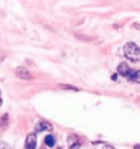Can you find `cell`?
I'll use <instances>...</instances> for the list:
<instances>
[{
    "mask_svg": "<svg viewBox=\"0 0 140 149\" xmlns=\"http://www.w3.org/2000/svg\"><path fill=\"white\" fill-rule=\"evenodd\" d=\"M45 143L49 147H53L54 144H55V139L52 135H48L45 138Z\"/></svg>",
    "mask_w": 140,
    "mask_h": 149,
    "instance_id": "7",
    "label": "cell"
},
{
    "mask_svg": "<svg viewBox=\"0 0 140 149\" xmlns=\"http://www.w3.org/2000/svg\"><path fill=\"white\" fill-rule=\"evenodd\" d=\"M61 87H63L64 89H70V90H75V91H78V89L71 87V86H67V85H61Z\"/></svg>",
    "mask_w": 140,
    "mask_h": 149,
    "instance_id": "10",
    "label": "cell"
},
{
    "mask_svg": "<svg viewBox=\"0 0 140 149\" xmlns=\"http://www.w3.org/2000/svg\"><path fill=\"white\" fill-rule=\"evenodd\" d=\"M8 120H9V118H8V114L3 115L1 118H0V127H6L8 124Z\"/></svg>",
    "mask_w": 140,
    "mask_h": 149,
    "instance_id": "8",
    "label": "cell"
},
{
    "mask_svg": "<svg viewBox=\"0 0 140 149\" xmlns=\"http://www.w3.org/2000/svg\"><path fill=\"white\" fill-rule=\"evenodd\" d=\"M0 149H11V148L7 143L0 141Z\"/></svg>",
    "mask_w": 140,
    "mask_h": 149,
    "instance_id": "9",
    "label": "cell"
},
{
    "mask_svg": "<svg viewBox=\"0 0 140 149\" xmlns=\"http://www.w3.org/2000/svg\"><path fill=\"white\" fill-rule=\"evenodd\" d=\"M59 149H61V148H59Z\"/></svg>",
    "mask_w": 140,
    "mask_h": 149,
    "instance_id": "14",
    "label": "cell"
},
{
    "mask_svg": "<svg viewBox=\"0 0 140 149\" xmlns=\"http://www.w3.org/2000/svg\"><path fill=\"white\" fill-rule=\"evenodd\" d=\"M118 72L119 73V74H121L122 77H129L131 74H132V73H133L134 71L129 67V65H128L126 62H122V63H120L118 65Z\"/></svg>",
    "mask_w": 140,
    "mask_h": 149,
    "instance_id": "5",
    "label": "cell"
},
{
    "mask_svg": "<svg viewBox=\"0 0 140 149\" xmlns=\"http://www.w3.org/2000/svg\"><path fill=\"white\" fill-rule=\"evenodd\" d=\"M15 76L20 79H24V80H29L32 78V74L27 68L20 66L15 70Z\"/></svg>",
    "mask_w": 140,
    "mask_h": 149,
    "instance_id": "2",
    "label": "cell"
},
{
    "mask_svg": "<svg viewBox=\"0 0 140 149\" xmlns=\"http://www.w3.org/2000/svg\"><path fill=\"white\" fill-rule=\"evenodd\" d=\"M67 143L69 149H79L80 147L79 137L76 134H70L67 138Z\"/></svg>",
    "mask_w": 140,
    "mask_h": 149,
    "instance_id": "4",
    "label": "cell"
},
{
    "mask_svg": "<svg viewBox=\"0 0 140 149\" xmlns=\"http://www.w3.org/2000/svg\"><path fill=\"white\" fill-rule=\"evenodd\" d=\"M124 55L126 56L127 58H129L130 61H138L140 58V50L136 44L134 42H127L124 45Z\"/></svg>",
    "mask_w": 140,
    "mask_h": 149,
    "instance_id": "1",
    "label": "cell"
},
{
    "mask_svg": "<svg viewBox=\"0 0 140 149\" xmlns=\"http://www.w3.org/2000/svg\"><path fill=\"white\" fill-rule=\"evenodd\" d=\"M106 149H116L115 147H113V146H106Z\"/></svg>",
    "mask_w": 140,
    "mask_h": 149,
    "instance_id": "12",
    "label": "cell"
},
{
    "mask_svg": "<svg viewBox=\"0 0 140 149\" xmlns=\"http://www.w3.org/2000/svg\"><path fill=\"white\" fill-rule=\"evenodd\" d=\"M52 129V125L45 122V121H41V122H38L35 125V131L37 133H40L46 130H51Z\"/></svg>",
    "mask_w": 140,
    "mask_h": 149,
    "instance_id": "6",
    "label": "cell"
},
{
    "mask_svg": "<svg viewBox=\"0 0 140 149\" xmlns=\"http://www.w3.org/2000/svg\"><path fill=\"white\" fill-rule=\"evenodd\" d=\"M36 143H37V137L35 133H29L27 136L25 148L26 149H35L36 148Z\"/></svg>",
    "mask_w": 140,
    "mask_h": 149,
    "instance_id": "3",
    "label": "cell"
},
{
    "mask_svg": "<svg viewBox=\"0 0 140 149\" xmlns=\"http://www.w3.org/2000/svg\"><path fill=\"white\" fill-rule=\"evenodd\" d=\"M1 106H2V99L0 98V107H1Z\"/></svg>",
    "mask_w": 140,
    "mask_h": 149,
    "instance_id": "13",
    "label": "cell"
},
{
    "mask_svg": "<svg viewBox=\"0 0 140 149\" xmlns=\"http://www.w3.org/2000/svg\"><path fill=\"white\" fill-rule=\"evenodd\" d=\"M5 54H4L2 51H0V62H2L4 60H5Z\"/></svg>",
    "mask_w": 140,
    "mask_h": 149,
    "instance_id": "11",
    "label": "cell"
}]
</instances>
